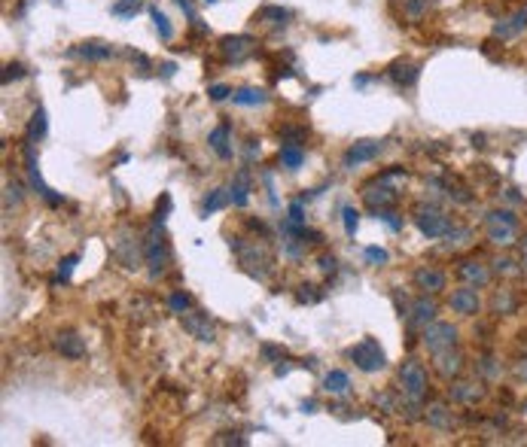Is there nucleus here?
<instances>
[{
	"label": "nucleus",
	"instance_id": "nucleus-1",
	"mask_svg": "<svg viewBox=\"0 0 527 447\" xmlns=\"http://www.w3.org/2000/svg\"><path fill=\"white\" fill-rule=\"evenodd\" d=\"M400 390L406 396V402L418 411L427 399V392H430V377H427V368L418 359H406L400 365Z\"/></svg>",
	"mask_w": 527,
	"mask_h": 447
},
{
	"label": "nucleus",
	"instance_id": "nucleus-2",
	"mask_svg": "<svg viewBox=\"0 0 527 447\" xmlns=\"http://www.w3.org/2000/svg\"><path fill=\"white\" fill-rule=\"evenodd\" d=\"M143 256H147V265H150L152 277H159L168 268V262H171V246H168V241H165L162 226L150 228L147 241H143Z\"/></svg>",
	"mask_w": 527,
	"mask_h": 447
},
{
	"label": "nucleus",
	"instance_id": "nucleus-3",
	"mask_svg": "<svg viewBox=\"0 0 527 447\" xmlns=\"http://www.w3.org/2000/svg\"><path fill=\"white\" fill-rule=\"evenodd\" d=\"M348 356L354 359V365L360 368V372H366V374L381 372V368L387 365V356H384V350H381V344L375 341V338H363L360 344L350 347Z\"/></svg>",
	"mask_w": 527,
	"mask_h": 447
},
{
	"label": "nucleus",
	"instance_id": "nucleus-4",
	"mask_svg": "<svg viewBox=\"0 0 527 447\" xmlns=\"http://www.w3.org/2000/svg\"><path fill=\"white\" fill-rule=\"evenodd\" d=\"M485 228H488V241L509 244L518 235V217L512 210H491L485 217Z\"/></svg>",
	"mask_w": 527,
	"mask_h": 447
},
{
	"label": "nucleus",
	"instance_id": "nucleus-5",
	"mask_svg": "<svg viewBox=\"0 0 527 447\" xmlns=\"http://www.w3.org/2000/svg\"><path fill=\"white\" fill-rule=\"evenodd\" d=\"M454 344H457V329L452 322H430V326H424V347L433 356L442 350H454Z\"/></svg>",
	"mask_w": 527,
	"mask_h": 447
},
{
	"label": "nucleus",
	"instance_id": "nucleus-6",
	"mask_svg": "<svg viewBox=\"0 0 527 447\" xmlns=\"http://www.w3.org/2000/svg\"><path fill=\"white\" fill-rule=\"evenodd\" d=\"M415 226L421 228V235H427V237H445L448 231H452V219L442 210H436V207H421V210L415 213Z\"/></svg>",
	"mask_w": 527,
	"mask_h": 447
},
{
	"label": "nucleus",
	"instance_id": "nucleus-7",
	"mask_svg": "<svg viewBox=\"0 0 527 447\" xmlns=\"http://www.w3.org/2000/svg\"><path fill=\"white\" fill-rule=\"evenodd\" d=\"M253 46H256L253 37L232 34V37H223V40H220V55L229 58V61H244L250 52H253Z\"/></svg>",
	"mask_w": 527,
	"mask_h": 447
},
{
	"label": "nucleus",
	"instance_id": "nucleus-8",
	"mask_svg": "<svg viewBox=\"0 0 527 447\" xmlns=\"http://www.w3.org/2000/svg\"><path fill=\"white\" fill-rule=\"evenodd\" d=\"M448 304H452L454 313H461V317H472V313H479V289L476 286H461L452 292V298H448Z\"/></svg>",
	"mask_w": 527,
	"mask_h": 447
},
{
	"label": "nucleus",
	"instance_id": "nucleus-9",
	"mask_svg": "<svg viewBox=\"0 0 527 447\" xmlns=\"http://www.w3.org/2000/svg\"><path fill=\"white\" fill-rule=\"evenodd\" d=\"M363 198H366V204L372 207V210H387L391 204H396V189H391V186H384V180L378 176V183H372V186H366L363 189Z\"/></svg>",
	"mask_w": 527,
	"mask_h": 447
},
{
	"label": "nucleus",
	"instance_id": "nucleus-10",
	"mask_svg": "<svg viewBox=\"0 0 527 447\" xmlns=\"http://www.w3.org/2000/svg\"><path fill=\"white\" fill-rule=\"evenodd\" d=\"M183 317V329H186L193 338H198V341H213L217 338V329H213V322L208 320V313H180Z\"/></svg>",
	"mask_w": 527,
	"mask_h": 447
},
{
	"label": "nucleus",
	"instance_id": "nucleus-11",
	"mask_svg": "<svg viewBox=\"0 0 527 447\" xmlns=\"http://www.w3.org/2000/svg\"><path fill=\"white\" fill-rule=\"evenodd\" d=\"M524 28H527V10H515L512 15H509V19L497 21L491 34L497 37V40H512V37H518Z\"/></svg>",
	"mask_w": 527,
	"mask_h": 447
},
{
	"label": "nucleus",
	"instance_id": "nucleus-12",
	"mask_svg": "<svg viewBox=\"0 0 527 447\" xmlns=\"http://www.w3.org/2000/svg\"><path fill=\"white\" fill-rule=\"evenodd\" d=\"M415 286L421 289V292H430V295H436V292L445 289V274H442L439 268L424 265V268H418V271H415Z\"/></svg>",
	"mask_w": 527,
	"mask_h": 447
},
{
	"label": "nucleus",
	"instance_id": "nucleus-13",
	"mask_svg": "<svg viewBox=\"0 0 527 447\" xmlns=\"http://www.w3.org/2000/svg\"><path fill=\"white\" fill-rule=\"evenodd\" d=\"M55 350L61 353V356H67V359H82L86 356V341H82L76 332H58L55 335Z\"/></svg>",
	"mask_w": 527,
	"mask_h": 447
},
{
	"label": "nucleus",
	"instance_id": "nucleus-14",
	"mask_svg": "<svg viewBox=\"0 0 527 447\" xmlns=\"http://www.w3.org/2000/svg\"><path fill=\"white\" fill-rule=\"evenodd\" d=\"M381 152V140H360L345 152V167H357L363 161H372Z\"/></svg>",
	"mask_w": 527,
	"mask_h": 447
},
{
	"label": "nucleus",
	"instance_id": "nucleus-15",
	"mask_svg": "<svg viewBox=\"0 0 527 447\" xmlns=\"http://www.w3.org/2000/svg\"><path fill=\"white\" fill-rule=\"evenodd\" d=\"M25 161H28V176H30V186H34L37 192H40V195H43L49 204H61V195H55V192H52V189L43 183L40 167H37V158H34V149H30V146L25 149Z\"/></svg>",
	"mask_w": 527,
	"mask_h": 447
},
{
	"label": "nucleus",
	"instance_id": "nucleus-16",
	"mask_svg": "<svg viewBox=\"0 0 527 447\" xmlns=\"http://www.w3.org/2000/svg\"><path fill=\"white\" fill-rule=\"evenodd\" d=\"M436 302H433V298H427V292H424V298H418L415 304H411V313H409V322L411 326H430L433 322V317H436Z\"/></svg>",
	"mask_w": 527,
	"mask_h": 447
},
{
	"label": "nucleus",
	"instance_id": "nucleus-17",
	"mask_svg": "<svg viewBox=\"0 0 527 447\" xmlns=\"http://www.w3.org/2000/svg\"><path fill=\"white\" fill-rule=\"evenodd\" d=\"M436 372L445 377V381H452V377H457L463 372V359L461 353H452V350H442L436 353Z\"/></svg>",
	"mask_w": 527,
	"mask_h": 447
},
{
	"label": "nucleus",
	"instance_id": "nucleus-18",
	"mask_svg": "<svg viewBox=\"0 0 527 447\" xmlns=\"http://www.w3.org/2000/svg\"><path fill=\"white\" fill-rule=\"evenodd\" d=\"M391 80L396 82V86H415L418 76H421V67L411 64V61H396V64H391Z\"/></svg>",
	"mask_w": 527,
	"mask_h": 447
},
{
	"label": "nucleus",
	"instance_id": "nucleus-19",
	"mask_svg": "<svg viewBox=\"0 0 527 447\" xmlns=\"http://www.w3.org/2000/svg\"><path fill=\"white\" fill-rule=\"evenodd\" d=\"M457 274H461V280L463 283H470V286H485L488 283V274L485 271V265H479V262H461V265H457Z\"/></svg>",
	"mask_w": 527,
	"mask_h": 447
},
{
	"label": "nucleus",
	"instance_id": "nucleus-20",
	"mask_svg": "<svg viewBox=\"0 0 527 447\" xmlns=\"http://www.w3.org/2000/svg\"><path fill=\"white\" fill-rule=\"evenodd\" d=\"M71 55L86 58V61H107L113 55V46H107V43H80L76 49H71Z\"/></svg>",
	"mask_w": 527,
	"mask_h": 447
},
{
	"label": "nucleus",
	"instance_id": "nucleus-21",
	"mask_svg": "<svg viewBox=\"0 0 527 447\" xmlns=\"http://www.w3.org/2000/svg\"><path fill=\"white\" fill-rule=\"evenodd\" d=\"M232 204L235 207H247L250 201V174L247 171H238L235 174V180H232Z\"/></svg>",
	"mask_w": 527,
	"mask_h": 447
},
{
	"label": "nucleus",
	"instance_id": "nucleus-22",
	"mask_svg": "<svg viewBox=\"0 0 527 447\" xmlns=\"http://www.w3.org/2000/svg\"><path fill=\"white\" fill-rule=\"evenodd\" d=\"M424 417L436 429H452L454 426V414H452V408H445V405H430L424 411Z\"/></svg>",
	"mask_w": 527,
	"mask_h": 447
},
{
	"label": "nucleus",
	"instance_id": "nucleus-23",
	"mask_svg": "<svg viewBox=\"0 0 527 447\" xmlns=\"http://www.w3.org/2000/svg\"><path fill=\"white\" fill-rule=\"evenodd\" d=\"M452 396L457 399V402L472 405V402H482V399H485V387H482V383H454Z\"/></svg>",
	"mask_w": 527,
	"mask_h": 447
},
{
	"label": "nucleus",
	"instance_id": "nucleus-24",
	"mask_svg": "<svg viewBox=\"0 0 527 447\" xmlns=\"http://www.w3.org/2000/svg\"><path fill=\"white\" fill-rule=\"evenodd\" d=\"M208 143H211V149L217 152L220 158H232V146H229V125L213 128L211 137H208Z\"/></svg>",
	"mask_w": 527,
	"mask_h": 447
},
{
	"label": "nucleus",
	"instance_id": "nucleus-25",
	"mask_svg": "<svg viewBox=\"0 0 527 447\" xmlns=\"http://www.w3.org/2000/svg\"><path fill=\"white\" fill-rule=\"evenodd\" d=\"M265 101H269V95H265L262 89H238V91H232V104H238V107H259Z\"/></svg>",
	"mask_w": 527,
	"mask_h": 447
},
{
	"label": "nucleus",
	"instance_id": "nucleus-26",
	"mask_svg": "<svg viewBox=\"0 0 527 447\" xmlns=\"http://www.w3.org/2000/svg\"><path fill=\"white\" fill-rule=\"evenodd\" d=\"M302 161H305L302 143H284V146H280V165H284V167L296 171V167H302Z\"/></svg>",
	"mask_w": 527,
	"mask_h": 447
},
{
	"label": "nucleus",
	"instance_id": "nucleus-27",
	"mask_svg": "<svg viewBox=\"0 0 527 447\" xmlns=\"http://www.w3.org/2000/svg\"><path fill=\"white\" fill-rule=\"evenodd\" d=\"M433 10V0H402V15L409 21H421Z\"/></svg>",
	"mask_w": 527,
	"mask_h": 447
},
{
	"label": "nucleus",
	"instance_id": "nucleus-28",
	"mask_svg": "<svg viewBox=\"0 0 527 447\" xmlns=\"http://www.w3.org/2000/svg\"><path fill=\"white\" fill-rule=\"evenodd\" d=\"M348 387H350V377H348V372H330L323 377V390L326 392H335V396H341V392H348Z\"/></svg>",
	"mask_w": 527,
	"mask_h": 447
},
{
	"label": "nucleus",
	"instance_id": "nucleus-29",
	"mask_svg": "<svg viewBox=\"0 0 527 447\" xmlns=\"http://www.w3.org/2000/svg\"><path fill=\"white\" fill-rule=\"evenodd\" d=\"M229 201H232V192L229 189H213L208 198H204V204H202V210H204V217H208V213H217L220 207H226Z\"/></svg>",
	"mask_w": 527,
	"mask_h": 447
},
{
	"label": "nucleus",
	"instance_id": "nucleus-30",
	"mask_svg": "<svg viewBox=\"0 0 527 447\" xmlns=\"http://www.w3.org/2000/svg\"><path fill=\"white\" fill-rule=\"evenodd\" d=\"M150 15H152V21H156L159 37H162V40H171V37H174V28H171V21H168V15L159 10V6H150Z\"/></svg>",
	"mask_w": 527,
	"mask_h": 447
},
{
	"label": "nucleus",
	"instance_id": "nucleus-31",
	"mask_svg": "<svg viewBox=\"0 0 527 447\" xmlns=\"http://www.w3.org/2000/svg\"><path fill=\"white\" fill-rule=\"evenodd\" d=\"M43 134H46V113H43V110H37L34 116H30V125H28V140L34 143V140H40Z\"/></svg>",
	"mask_w": 527,
	"mask_h": 447
},
{
	"label": "nucleus",
	"instance_id": "nucleus-32",
	"mask_svg": "<svg viewBox=\"0 0 527 447\" xmlns=\"http://www.w3.org/2000/svg\"><path fill=\"white\" fill-rule=\"evenodd\" d=\"M141 0H116V3L110 6V12L113 15H119V19H128V15H134V12H141Z\"/></svg>",
	"mask_w": 527,
	"mask_h": 447
},
{
	"label": "nucleus",
	"instance_id": "nucleus-33",
	"mask_svg": "<svg viewBox=\"0 0 527 447\" xmlns=\"http://www.w3.org/2000/svg\"><path fill=\"white\" fill-rule=\"evenodd\" d=\"M287 19V10H280V6H262L259 10V21H265V25H284Z\"/></svg>",
	"mask_w": 527,
	"mask_h": 447
},
{
	"label": "nucleus",
	"instance_id": "nucleus-34",
	"mask_svg": "<svg viewBox=\"0 0 527 447\" xmlns=\"http://www.w3.org/2000/svg\"><path fill=\"white\" fill-rule=\"evenodd\" d=\"M76 262H80V256H64L61 259V265H58V277H55V283H67L71 280V274H73V268H76Z\"/></svg>",
	"mask_w": 527,
	"mask_h": 447
},
{
	"label": "nucleus",
	"instance_id": "nucleus-35",
	"mask_svg": "<svg viewBox=\"0 0 527 447\" xmlns=\"http://www.w3.org/2000/svg\"><path fill=\"white\" fill-rule=\"evenodd\" d=\"M341 222H345V235L354 237L357 235V226H360V213H357L354 207H345V210H341Z\"/></svg>",
	"mask_w": 527,
	"mask_h": 447
},
{
	"label": "nucleus",
	"instance_id": "nucleus-36",
	"mask_svg": "<svg viewBox=\"0 0 527 447\" xmlns=\"http://www.w3.org/2000/svg\"><path fill=\"white\" fill-rule=\"evenodd\" d=\"M168 304H171V311H174V313H186L189 307H193V298H189L186 292H174V295L168 298Z\"/></svg>",
	"mask_w": 527,
	"mask_h": 447
},
{
	"label": "nucleus",
	"instance_id": "nucleus-37",
	"mask_svg": "<svg viewBox=\"0 0 527 447\" xmlns=\"http://www.w3.org/2000/svg\"><path fill=\"white\" fill-rule=\"evenodd\" d=\"M366 262H372V265H387V262H391V253L381 250V246H366Z\"/></svg>",
	"mask_w": 527,
	"mask_h": 447
},
{
	"label": "nucleus",
	"instance_id": "nucleus-38",
	"mask_svg": "<svg viewBox=\"0 0 527 447\" xmlns=\"http://www.w3.org/2000/svg\"><path fill=\"white\" fill-rule=\"evenodd\" d=\"M378 219L381 222H387L393 231H402V217L400 213H393V210H378Z\"/></svg>",
	"mask_w": 527,
	"mask_h": 447
},
{
	"label": "nucleus",
	"instance_id": "nucleus-39",
	"mask_svg": "<svg viewBox=\"0 0 527 447\" xmlns=\"http://www.w3.org/2000/svg\"><path fill=\"white\" fill-rule=\"evenodd\" d=\"M280 134L287 137V143H305V137H308V131L305 128H293V125H287Z\"/></svg>",
	"mask_w": 527,
	"mask_h": 447
},
{
	"label": "nucleus",
	"instance_id": "nucleus-40",
	"mask_svg": "<svg viewBox=\"0 0 527 447\" xmlns=\"http://www.w3.org/2000/svg\"><path fill=\"white\" fill-rule=\"evenodd\" d=\"M287 213H289V222H293V226H302V222H305V207H302V201H293Z\"/></svg>",
	"mask_w": 527,
	"mask_h": 447
},
{
	"label": "nucleus",
	"instance_id": "nucleus-41",
	"mask_svg": "<svg viewBox=\"0 0 527 447\" xmlns=\"http://www.w3.org/2000/svg\"><path fill=\"white\" fill-rule=\"evenodd\" d=\"M208 95H211V101H226V98L232 95V89H226V86H211Z\"/></svg>",
	"mask_w": 527,
	"mask_h": 447
},
{
	"label": "nucleus",
	"instance_id": "nucleus-42",
	"mask_svg": "<svg viewBox=\"0 0 527 447\" xmlns=\"http://www.w3.org/2000/svg\"><path fill=\"white\" fill-rule=\"evenodd\" d=\"M494 265H497V271H503V274H515V271H518L512 259H497V262H494Z\"/></svg>",
	"mask_w": 527,
	"mask_h": 447
},
{
	"label": "nucleus",
	"instance_id": "nucleus-43",
	"mask_svg": "<svg viewBox=\"0 0 527 447\" xmlns=\"http://www.w3.org/2000/svg\"><path fill=\"white\" fill-rule=\"evenodd\" d=\"M320 271L332 274V271H335V259H332V256H320Z\"/></svg>",
	"mask_w": 527,
	"mask_h": 447
},
{
	"label": "nucleus",
	"instance_id": "nucleus-44",
	"mask_svg": "<svg viewBox=\"0 0 527 447\" xmlns=\"http://www.w3.org/2000/svg\"><path fill=\"white\" fill-rule=\"evenodd\" d=\"M21 76V64H10L6 67V76H3V82H10V80H19Z\"/></svg>",
	"mask_w": 527,
	"mask_h": 447
},
{
	"label": "nucleus",
	"instance_id": "nucleus-45",
	"mask_svg": "<svg viewBox=\"0 0 527 447\" xmlns=\"http://www.w3.org/2000/svg\"><path fill=\"white\" fill-rule=\"evenodd\" d=\"M518 246H521V259H524V265H527V235L518 241Z\"/></svg>",
	"mask_w": 527,
	"mask_h": 447
},
{
	"label": "nucleus",
	"instance_id": "nucleus-46",
	"mask_svg": "<svg viewBox=\"0 0 527 447\" xmlns=\"http://www.w3.org/2000/svg\"><path fill=\"white\" fill-rule=\"evenodd\" d=\"M204 3H217V0H204Z\"/></svg>",
	"mask_w": 527,
	"mask_h": 447
}]
</instances>
